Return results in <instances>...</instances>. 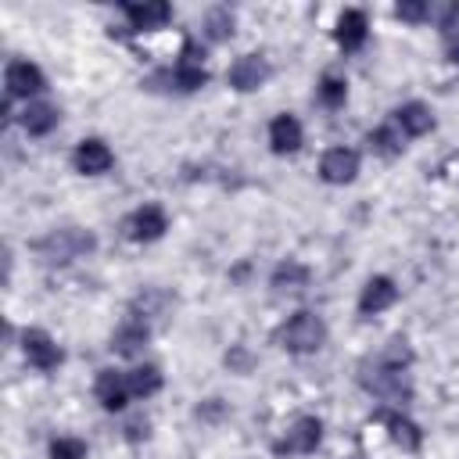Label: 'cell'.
Masks as SVG:
<instances>
[{
    "mask_svg": "<svg viewBox=\"0 0 459 459\" xmlns=\"http://www.w3.org/2000/svg\"><path fill=\"white\" fill-rule=\"evenodd\" d=\"M97 247V237L90 230H79V226H65V230H50L43 240L32 244V251L39 255V262L47 265H65L79 255H90Z\"/></svg>",
    "mask_w": 459,
    "mask_h": 459,
    "instance_id": "cell-1",
    "label": "cell"
},
{
    "mask_svg": "<svg viewBox=\"0 0 459 459\" xmlns=\"http://www.w3.org/2000/svg\"><path fill=\"white\" fill-rule=\"evenodd\" d=\"M280 348L294 351V355H308V351H319L323 341H326V323L316 316V312H294L280 333H276Z\"/></svg>",
    "mask_w": 459,
    "mask_h": 459,
    "instance_id": "cell-2",
    "label": "cell"
},
{
    "mask_svg": "<svg viewBox=\"0 0 459 459\" xmlns=\"http://www.w3.org/2000/svg\"><path fill=\"white\" fill-rule=\"evenodd\" d=\"M362 387L373 391L377 398H387V402H409L412 398L409 373L394 369V366H384V362H377L369 373H362Z\"/></svg>",
    "mask_w": 459,
    "mask_h": 459,
    "instance_id": "cell-3",
    "label": "cell"
},
{
    "mask_svg": "<svg viewBox=\"0 0 459 459\" xmlns=\"http://www.w3.org/2000/svg\"><path fill=\"white\" fill-rule=\"evenodd\" d=\"M319 441H323V423H319L316 416H301V420L287 430V437H283V441H276V452L308 455V452H316V448H319Z\"/></svg>",
    "mask_w": 459,
    "mask_h": 459,
    "instance_id": "cell-4",
    "label": "cell"
},
{
    "mask_svg": "<svg viewBox=\"0 0 459 459\" xmlns=\"http://www.w3.org/2000/svg\"><path fill=\"white\" fill-rule=\"evenodd\" d=\"M226 79H230L233 90L247 93V90H258V86L269 79V65H265L262 54H244V57H237V61L230 65Z\"/></svg>",
    "mask_w": 459,
    "mask_h": 459,
    "instance_id": "cell-5",
    "label": "cell"
},
{
    "mask_svg": "<svg viewBox=\"0 0 459 459\" xmlns=\"http://www.w3.org/2000/svg\"><path fill=\"white\" fill-rule=\"evenodd\" d=\"M22 351H25V359L36 366V369H43V373H50V369H57L61 366V348L50 341V333H43V330H25L22 333Z\"/></svg>",
    "mask_w": 459,
    "mask_h": 459,
    "instance_id": "cell-6",
    "label": "cell"
},
{
    "mask_svg": "<svg viewBox=\"0 0 459 459\" xmlns=\"http://www.w3.org/2000/svg\"><path fill=\"white\" fill-rule=\"evenodd\" d=\"M4 86H7V97H32L47 86V79L32 61H11L4 72Z\"/></svg>",
    "mask_w": 459,
    "mask_h": 459,
    "instance_id": "cell-7",
    "label": "cell"
},
{
    "mask_svg": "<svg viewBox=\"0 0 459 459\" xmlns=\"http://www.w3.org/2000/svg\"><path fill=\"white\" fill-rule=\"evenodd\" d=\"M319 176L326 183H351L359 176V154L351 147H330L319 158Z\"/></svg>",
    "mask_w": 459,
    "mask_h": 459,
    "instance_id": "cell-8",
    "label": "cell"
},
{
    "mask_svg": "<svg viewBox=\"0 0 459 459\" xmlns=\"http://www.w3.org/2000/svg\"><path fill=\"white\" fill-rule=\"evenodd\" d=\"M172 82L179 86V90H201L204 82H208V72H204V50H197L194 43H186L183 47V57H179V65H176V72H172Z\"/></svg>",
    "mask_w": 459,
    "mask_h": 459,
    "instance_id": "cell-9",
    "label": "cell"
},
{
    "mask_svg": "<svg viewBox=\"0 0 459 459\" xmlns=\"http://www.w3.org/2000/svg\"><path fill=\"white\" fill-rule=\"evenodd\" d=\"M394 298H398V287H394L391 276H369L366 287H362V294H359V312L362 316H377V312L391 308Z\"/></svg>",
    "mask_w": 459,
    "mask_h": 459,
    "instance_id": "cell-10",
    "label": "cell"
},
{
    "mask_svg": "<svg viewBox=\"0 0 459 459\" xmlns=\"http://www.w3.org/2000/svg\"><path fill=\"white\" fill-rule=\"evenodd\" d=\"M377 423H384V427H387V437H391V441H394L402 452H416V448L423 445L420 427H416L409 416H402V412L380 409V412H377Z\"/></svg>",
    "mask_w": 459,
    "mask_h": 459,
    "instance_id": "cell-11",
    "label": "cell"
},
{
    "mask_svg": "<svg viewBox=\"0 0 459 459\" xmlns=\"http://www.w3.org/2000/svg\"><path fill=\"white\" fill-rule=\"evenodd\" d=\"M72 161H75V169L82 176H100V172H108L115 165V154H111V147L104 140H82L75 147V158Z\"/></svg>",
    "mask_w": 459,
    "mask_h": 459,
    "instance_id": "cell-12",
    "label": "cell"
},
{
    "mask_svg": "<svg viewBox=\"0 0 459 459\" xmlns=\"http://www.w3.org/2000/svg\"><path fill=\"white\" fill-rule=\"evenodd\" d=\"M93 394H97V402L104 405V409H122L126 405V398H129V384H126V373H118V369H100L97 373V380H93Z\"/></svg>",
    "mask_w": 459,
    "mask_h": 459,
    "instance_id": "cell-13",
    "label": "cell"
},
{
    "mask_svg": "<svg viewBox=\"0 0 459 459\" xmlns=\"http://www.w3.org/2000/svg\"><path fill=\"white\" fill-rule=\"evenodd\" d=\"M165 230H169V219H165L161 204H143L129 219V237L133 240H158Z\"/></svg>",
    "mask_w": 459,
    "mask_h": 459,
    "instance_id": "cell-14",
    "label": "cell"
},
{
    "mask_svg": "<svg viewBox=\"0 0 459 459\" xmlns=\"http://www.w3.org/2000/svg\"><path fill=\"white\" fill-rule=\"evenodd\" d=\"M122 11H126V18H129V29H136V32L161 29V25L172 18V7L161 4V0H151V4H126Z\"/></svg>",
    "mask_w": 459,
    "mask_h": 459,
    "instance_id": "cell-15",
    "label": "cell"
},
{
    "mask_svg": "<svg viewBox=\"0 0 459 459\" xmlns=\"http://www.w3.org/2000/svg\"><path fill=\"white\" fill-rule=\"evenodd\" d=\"M147 337H151V326H147L143 319H126V323L111 333V348H115V355L133 359V355H140V351H143Z\"/></svg>",
    "mask_w": 459,
    "mask_h": 459,
    "instance_id": "cell-16",
    "label": "cell"
},
{
    "mask_svg": "<svg viewBox=\"0 0 459 459\" xmlns=\"http://www.w3.org/2000/svg\"><path fill=\"white\" fill-rule=\"evenodd\" d=\"M269 143L276 154H294L301 147V122L294 115H276L269 122Z\"/></svg>",
    "mask_w": 459,
    "mask_h": 459,
    "instance_id": "cell-17",
    "label": "cell"
},
{
    "mask_svg": "<svg viewBox=\"0 0 459 459\" xmlns=\"http://www.w3.org/2000/svg\"><path fill=\"white\" fill-rule=\"evenodd\" d=\"M394 122H398V129H402L405 136H423V133L434 129V115H430V108L420 104V100L402 104V108L394 111Z\"/></svg>",
    "mask_w": 459,
    "mask_h": 459,
    "instance_id": "cell-18",
    "label": "cell"
},
{
    "mask_svg": "<svg viewBox=\"0 0 459 459\" xmlns=\"http://www.w3.org/2000/svg\"><path fill=\"white\" fill-rule=\"evenodd\" d=\"M366 14L359 11V7H351V11H344L341 18H337V29H333V36H337V43L344 47V50H355V47H362L366 43Z\"/></svg>",
    "mask_w": 459,
    "mask_h": 459,
    "instance_id": "cell-19",
    "label": "cell"
},
{
    "mask_svg": "<svg viewBox=\"0 0 459 459\" xmlns=\"http://www.w3.org/2000/svg\"><path fill=\"white\" fill-rule=\"evenodd\" d=\"M57 108L54 104H43V100H36V104H29L25 111H22V126H25V133L29 136H47L54 126H57Z\"/></svg>",
    "mask_w": 459,
    "mask_h": 459,
    "instance_id": "cell-20",
    "label": "cell"
},
{
    "mask_svg": "<svg viewBox=\"0 0 459 459\" xmlns=\"http://www.w3.org/2000/svg\"><path fill=\"white\" fill-rule=\"evenodd\" d=\"M126 384H129V394L133 398H151L154 391H161V369L143 362V366H133L126 373Z\"/></svg>",
    "mask_w": 459,
    "mask_h": 459,
    "instance_id": "cell-21",
    "label": "cell"
},
{
    "mask_svg": "<svg viewBox=\"0 0 459 459\" xmlns=\"http://www.w3.org/2000/svg\"><path fill=\"white\" fill-rule=\"evenodd\" d=\"M305 283H308V269H305L301 262H294V258H287V262H280V265L273 269V287H276L280 294L301 290Z\"/></svg>",
    "mask_w": 459,
    "mask_h": 459,
    "instance_id": "cell-22",
    "label": "cell"
},
{
    "mask_svg": "<svg viewBox=\"0 0 459 459\" xmlns=\"http://www.w3.org/2000/svg\"><path fill=\"white\" fill-rule=\"evenodd\" d=\"M204 36L208 39H230L233 36V11L230 7H212L208 14H204Z\"/></svg>",
    "mask_w": 459,
    "mask_h": 459,
    "instance_id": "cell-23",
    "label": "cell"
},
{
    "mask_svg": "<svg viewBox=\"0 0 459 459\" xmlns=\"http://www.w3.org/2000/svg\"><path fill=\"white\" fill-rule=\"evenodd\" d=\"M377 362L394 366V369H409V362H412V348H409V341H405V337H391Z\"/></svg>",
    "mask_w": 459,
    "mask_h": 459,
    "instance_id": "cell-24",
    "label": "cell"
},
{
    "mask_svg": "<svg viewBox=\"0 0 459 459\" xmlns=\"http://www.w3.org/2000/svg\"><path fill=\"white\" fill-rule=\"evenodd\" d=\"M441 39H445V50L452 61H459V4L448 7V14L441 18Z\"/></svg>",
    "mask_w": 459,
    "mask_h": 459,
    "instance_id": "cell-25",
    "label": "cell"
},
{
    "mask_svg": "<svg viewBox=\"0 0 459 459\" xmlns=\"http://www.w3.org/2000/svg\"><path fill=\"white\" fill-rule=\"evenodd\" d=\"M344 97H348V82L337 79V75H323V82H319V100H323L326 108H341Z\"/></svg>",
    "mask_w": 459,
    "mask_h": 459,
    "instance_id": "cell-26",
    "label": "cell"
},
{
    "mask_svg": "<svg viewBox=\"0 0 459 459\" xmlns=\"http://www.w3.org/2000/svg\"><path fill=\"white\" fill-rule=\"evenodd\" d=\"M366 143H369V147H373L377 154H387V158L402 151V140H398V133H394V129H387V126H380V129H373Z\"/></svg>",
    "mask_w": 459,
    "mask_h": 459,
    "instance_id": "cell-27",
    "label": "cell"
},
{
    "mask_svg": "<svg viewBox=\"0 0 459 459\" xmlns=\"http://www.w3.org/2000/svg\"><path fill=\"white\" fill-rule=\"evenodd\" d=\"M50 459H86V445L79 437H57L50 445Z\"/></svg>",
    "mask_w": 459,
    "mask_h": 459,
    "instance_id": "cell-28",
    "label": "cell"
},
{
    "mask_svg": "<svg viewBox=\"0 0 459 459\" xmlns=\"http://www.w3.org/2000/svg\"><path fill=\"white\" fill-rule=\"evenodd\" d=\"M394 11H398V18H405V22H423V18H427V4H423V0H402Z\"/></svg>",
    "mask_w": 459,
    "mask_h": 459,
    "instance_id": "cell-29",
    "label": "cell"
},
{
    "mask_svg": "<svg viewBox=\"0 0 459 459\" xmlns=\"http://www.w3.org/2000/svg\"><path fill=\"white\" fill-rule=\"evenodd\" d=\"M126 430H129V437H147V420H133Z\"/></svg>",
    "mask_w": 459,
    "mask_h": 459,
    "instance_id": "cell-30",
    "label": "cell"
}]
</instances>
